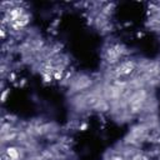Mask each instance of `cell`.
Returning a JSON list of instances; mask_svg holds the SVG:
<instances>
[{
  "label": "cell",
  "mask_w": 160,
  "mask_h": 160,
  "mask_svg": "<svg viewBox=\"0 0 160 160\" xmlns=\"http://www.w3.org/2000/svg\"><path fill=\"white\" fill-rule=\"evenodd\" d=\"M6 154H8L10 160H18L19 159V151L15 148H8L6 149Z\"/></svg>",
  "instance_id": "cell-2"
},
{
  "label": "cell",
  "mask_w": 160,
  "mask_h": 160,
  "mask_svg": "<svg viewBox=\"0 0 160 160\" xmlns=\"http://www.w3.org/2000/svg\"><path fill=\"white\" fill-rule=\"evenodd\" d=\"M54 76H55V79H61V72H59V71H56V72L54 74Z\"/></svg>",
  "instance_id": "cell-3"
},
{
  "label": "cell",
  "mask_w": 160,
  "mask_h": 160,
  "mask_svg": "<svg viewBox=\"0 0 160 160\" xmlns=\"http://www.w3.org/2000/svg\"><path fill=\"white\" fill-rule=\"evenodd\" d=\"M6 95H8V91H5V92L2 94V101H5V99H6Z\"/></svg>",
  "instance_id": "cell-4"
},
{
  "label": "cell",
  "mask_w": 160,
  "mask_h": 160,
  "mask_svg": "<svg viewBox=\"0 0 160 160\" xmlns=\"http://www.w3.org/2000/svg\"><path fill=\"white\" fill-rule=\"evenodd\" d=\"M134 160H141V158H140V156H136V158H135Z\"/></svg>",
  "instance_id": "cell-5"
},
{
  "label": "cell",
  "mask_w": 160,
  "mask_h": 160,
  "mask_svg": "<svg viewBox=\"0 0 160 160\" xmlns=\"http://www.w3.org/2000/svg\"><path fill=\"white\" fill-rule=\"evenodd\" d=\"M132 64L131 62H125V64H121V66H119V74H129L132 69Z\"/></svg>",
  "instance_id": "cell-1"
}]
</instances>
